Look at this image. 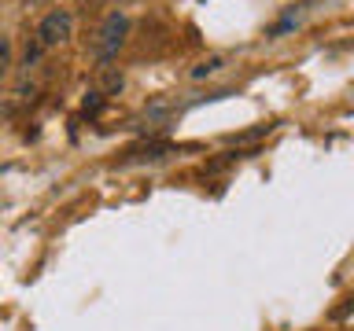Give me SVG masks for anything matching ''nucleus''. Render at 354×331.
Returning <instances> with one entry per match:
<instances>
[{
  "instance_id": "nucleus-3",
  "label": "nucleus",
  "mask_w": 354,
  "mask_h": 331,
  "mask_svg": "<svg viewBox=\"0 0 354 331\" xmlns=\"http://www.w3.org/2000/svg\"><path fill=\"white\" fill-rule=\"evenodd\" d=\"M177 148L166 140H148V143H137V148H129L126 154H122V166H133V162H162L170 159Z\"/></svg>"
},
{
  "instance_id": "nucleus-5",
  "label": "nucleus",
  "mask_w": 354,
  "mask_h": 331,
  "mask_svg": "<svg viewBox=\"0 0 354 331\" xmlns=\"http://www.w3.org/2000/svg\"><path fill=\"white\" fill-rule=\"evenodd\" d=\"M218 70H221V55H210L207 63H199L192 70V77H207V74H218Z\"/></svg>"
},
{
  "instance_id": "nucleus-4",
  "label": "nucleus",
  "mask_w": 354,
  "mask_h": 331,
  "mask_svg": "<svg viewBox=\"0 0 354 331\" xmlns=\"http://www.w3.org/2000/svg\"><path fill=\"white\" fill-rule=\"evenodd\" d=\"M122 85H126V77H122L118 66L107 63V66H100V70H96V92L100 96H118Z\"/></svg>"
},
{
  "instance_id": "nucleus-9",
  "label": "nucleus",
  "mask_w": 354,
  "mask_h": 331,
  "mask_svg": "<svg viewBox=\"0 0 354 331\" xmlns=\"http://www.w3.org/2000/svg\"><path fill=\"white\" fill-rule=\"evenodd\" d=\"M104 4H107V0H77V8H82L85 15H93V11H100Z\"/></svg>"
},
{
  "instance_id": "nucleus-7",
  "label": "nucleus",
  "mask_w": 354,
  "mask_h": 331,
  "mask_svg": "<svg viewBox=\"0 0 354 331\" xmlns=\"http://www.w3.org/2000/svg\"><path fill=\"white\" fill-rule=\"evenodd\" d=\"M41 52H44V44H41L37 37H33V41L26 44V55H22V63H26V66H33V63L41 59Z\"/></svg>"
},
{
  "instance_id": "nucleus-8",
  "label": "nucleus",
  "mask_w": 354,
  "mask_h": 331,
  "mask_svg": "<svg viewBox=\"0 0 354 331\" xmlns=\"http://www.w3.org/2000/svg\"><path fill=\"white\" fill-rule=\"evenodd\" d=\"M100 107H104V96H100V92H96V88H93V92H88V96H85V103H82V110H85V114H96V110H100Z\"/></svg>"
},
{
  "instance_id": "nucleus-1",
  "label": "nucleus",
  "mask_w": 354,
  "mask_h": 331,
  "mask_svg": "<svg viewBox=\"0 0 354 331\" xmlns=\"http://www.w3.org/2000/svg\"><path fill=\"white\" fill-rule=\"evenodd\" d=\"M126 41H129V19H126V11H107L104 19H100V26L93 30V37H88V52H93V59L100 66H107L115 55L126 48Z\"/></svg>"
},
{
  "instance_id": "nucleus-6",
  "label": "nucleus",
  "mask_w": 354,
  "mask_h": 331,
  "mask_svg": "<svg viewBox=\"0 0 354 331\" xmlns=\"http://www.w3.org/2000/svg\"><path fill=\"white\" fill-rule=\"evenodd\" d=\"M8 70H11V41L0 33V77H4Z\"/></svg>"
},
{
  "instance_id": "nucleus-2",
  "label": "nucleus",
  "mask_w": 354,
  "mask_h": 331,
  "mask_svg": "<svg viewBox=\"0 0 354 331\" xmlns=\"http://www.w3.org/2000/svg\"><path fill=\"white\" fill-rule=\"evenodd\" d=\"M71 37H74V15L66 8H52L37 26V41L44 48H55V44H66Z\"/></svg>"
}]
</instances>
